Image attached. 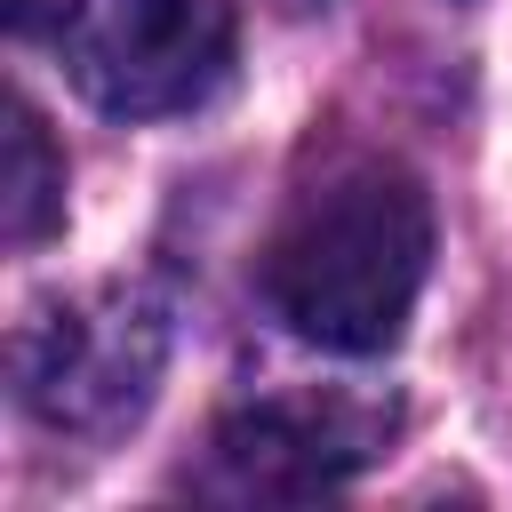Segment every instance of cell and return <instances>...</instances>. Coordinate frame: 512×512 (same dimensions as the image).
Masks as SVG:
<instances>
[{
	"instance_id": "obj_2",
	"label": "cell",
	"mask_w": 512,
	"mask_h": 512,
	"mask_svg": "<svg viewBox=\"0 0 512 512\" xmlns=\"http://www.w3.org/2000/svg\"><path fill=\"white\" fill-rule=\"evenodd\" d=\"M56 48L88 104L120 120L184 112L232 64V0H64Z\"/></svg>"
},
{
	"instance_id": "obj_3",
	"label": "cell",
	"mask_w": 512,
	"mask_h": 512,
	"mask_svg": "<svg viewBox=\"0 0 512 512\" xmlns=\"http://www.w3.org/2000/svg\"><path fill=\"white\" fill-rule=\"evenodd\" d=\"M160 376V320L144 296L48 304L16 336V392L56 432H104L152 400Z\"/></svg>"
},
{
	"instance_id": "obj_5",
	"label": "cell",
	"mask_w": 512,
	"mask_h": 512,
	"mask_svg": "<svg viewBox=\"0 0 512 512\" xmlns=\"http://www.w3.org/2000/svg\"><path fill=\"white\" fill-rule=\"evenodd\" d=\"M0 208H8V240L16 248H40L56 232V216H64V160H56L40 112L24 96L8 104V192H0Z\"/></svg>"
},
{
	"instance_id": "obj_1",
	"label": "cell",
	"mask_w": 512,
	"mask_h": 512,
	"mask_svg": "<svg viewBox=\"0 0 512 512\" xmlns=\"http://www.w3.org/2000/svg\"><path fill=\"white\" fill-rule=\"evenodd\" d=\"M432 264V208L400 168H352L264 248V304L320 352H384Z\"/></svg>"
},
{
	"instance_id": "obj_4",
	"label": "cell",
	"mask_w": 512,
	"mask_h": 512,
	"mask_svg": "<svg viewBox=\"0 0 512 512\" xmlns=\"http://www.w3.org/2000/svg\"><path fill=\"white\" fill-rule=\"evenodd\" d=\"M360 456H368V440L344 416L248 408L216 432V488H232V496H312V488H336Z\"/></svg>"
}]
</instances>
